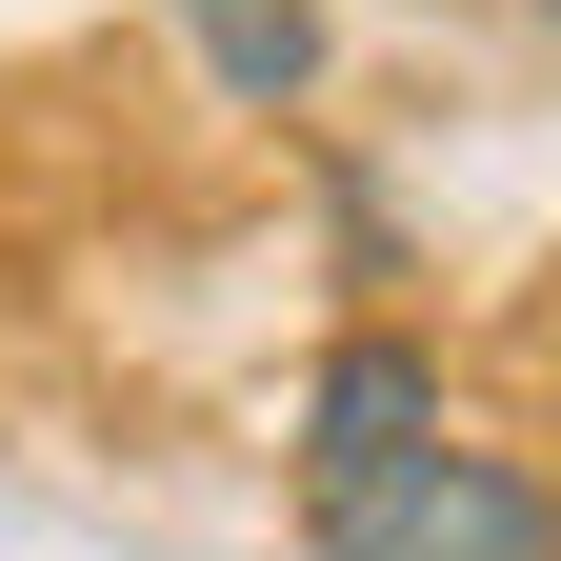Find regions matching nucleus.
<instances>
[{
	"label": "nucleus",
	"instance_id": "4",
	"mask_svg": "<svg viewBox=\"0 0 561 561\" xmlns=\"http://www.w3.org/2000/svg\"><path fill=\"white\" fill-rule=\"evenodd\" d=\"M541 21H561V0H541Z\"/></svg>",
	"mask_w": 561,
	"mask_h": 561
},
{
	"label": "nucleus",
	"instance_id": "1",
	"mask_svg": "<svg viewBox=\"0 0 561 561\" xmlns=\"http://www.w3.org/2000/svg\"><path fill=\"white\" fill-rule=\"evenodd\" d=\"M301 541L321 561H561V481L481 442H381V461H301Z\"/></svg>",
	"mask_w": 561,
	"mask_h": 561
},
{
	"label": "nucleus",
	"instance_id": "3",
	"mask_svg": "<svg viewBox=\"0 0 561 561\" xmlns=\"http://www.w3.org/2000/svg\"><path fill=\"white\" fill-rule=\"evenodd\" d=\"M181 41H201V81H221L241 121H301L321 101V0H181Z\"/></svg>",
	"mask_w": 561,
	"mask_h": 561
},
{
	"label": "nucleus",
	"instance_id": "2",
	"mask_svg": "<svg viewBox=\"0 0 561 561\" xmlns=\"http://www.w3.org/2000/svg\"><path fill=\"white\" fill-rule=\"evenodd\" d=\"M381 442H442V362H421V341H321L301 461H381Z\"/></svg>",
	"mask_w": 561,
	"mask_h": 561
}]
</instances>
